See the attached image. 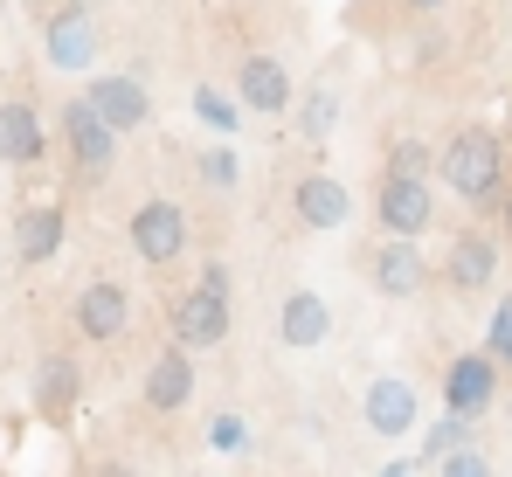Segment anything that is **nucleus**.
Here are the masks:
<instances>
[{
	"mask_svg": "<svg viewBox=\"0 0 512 477\" xmlns=\"http://www.w3.org/2000/svg\"><path fill=\"white\" fill-rule=\"evenodd\" d=\"M360 422L395 443V436H416V429H423V401H416V388H409L402 374H374L367 395H360Z\"/></svg>",
	"mask_w": 512,
	"mask_h": 477,
	"instance_id": "nucleus-8",
	"label": "nucleus"
},
{
	"mask_svg": "<svg viewBox=\"0 0 512 477\" xmlns=\"http://www.w3.org/2000/svg\"><path fill=\"white\" fill-rule=\"evenodd\" d=\"M291 208H298V222L319 229V236L353 222V194H346V180H333V173H305V180L291 187Z\"/></svg>",
	"mask_w": 512,
	"mask_h": 477,
	"instance_id": "nucleus-16",
	"label": "nucleus"
},
{
	"mask_svg": "<svg viewBox=\"0 0 512 477\" xmlns=\"http://www.w3.org/2000/svg\"><path fill=\"white\" fill-rule=\"evenodd\" d=\"M0 263H7V249H0Z\"/></svg>",
	"mask_w": 512,
	"mask_h": 477,
	"instance_id": "nucleus-33",
	"label": "nucleus"
},
{
	"mask_svg": "<svg viewBox=\"0 0 512 477\" xmlns=\"http://www.w3.org/2000/svg\"><path fill=\"white\" fill-rule=\"evenodd\" d=\"M70 236V215H63V201H28L21 215H14V263H56V249Z\"/></svg>",
	"mask_w": 512,
	"mask_h": 477,
	"instance_id": "nucleus-12",
	"label": "nucleus"
},
{
	"mask_svg": "<svg viewBox=\"0 0 512 477\" xmlns=\"http://www.w3.org/2000/svg\"><path fill=\"white\" fill-rule=\"evenodd\" d=\"M90 477H139V471H132V464H97Z\"/></svg>",
	"mask_w": 512,
	"mask_h": 477,
	"instance_id": "nucleus-29",
	"label": "nucleus"
},
{
	"mask_svg": "<svg viewBox=\"0 0 512 477\" xmlns=\"http://www.w3.org/2000/svg\"><path fill=\"white\" fill-rule=\"evenodd\" d=\"M436 477H492V457H485L478 443H457V450L436 457Z\"/></svg>",
	"mask_w": 512,
	"mask_h": 477,
	"instance_id": "nucleus-25",
	"label": "nucleus"
},
{
	"mask_svg": "<svg viewBox=\"0 0 512 477\" xmlns=\"http://www.w3.org/2000/svg\"><path fill=\"white\" fill-rule=\"evenodd\" d=\"M236 97H243V111H263V118H284L291 111V97H298V83L284 70V56H243V70H236Z\"/></svg>",
	"mask_w": 512,
	"mask_h": 477,
	"instance_id": "nucleus-11",
	"label": "nucleus"
},
{
	"mask_svg": "<svg viewBox=\"0 0 512 477\" xmlns=\"http://www.w3.org/2000/svg\"><path fill=\"white\" fill-rule=\"evenodd\" d=\"M492 401H499V360L492 353H457L443 367V408L450 415L478 422V415H492Z\"/></svg>",
	"mask_w": 512,
	"mask_h": 477,
	"instance_id": "nucleus-7",
	"label": "nucleus"
},
{
	"mask_svg": "<svg viewBox=\"0 0 512 477\" xmlns=\"http://www.w3.org/2000/svg\"><path fill=\"white\" fill-rule=\"evenodd\" d=\"M485 353L499 360V367H512V298L492 312V332H485Z\"/></svg>",
	"mask_w": 512,
	"mask_h": 477,
	"instance_id": "nucleus-27",
	"label": "nucleus"
},
{
	"mask_svg": "<svg viewBox=\"0 0 512 477\" xmlns=\"http://www.w3.org/2000/svg\"><path fill=\"white\" fill-rule=\"evenodd\" d=\"M429 166H436V146H423V139H395V146H388V173H416V180H429Z\"/></svg>",
	"mask_w": 512,
	"mask_h": 477,
	"instance_id": "nucleus-26",
	"label": "nucleus"
},
{
	"mask_svg": "<svg viewBox=\"0 0 512 477\" xmlns=\"http://www.w3.org/2000/svg\"><path fill=\"white\" fill-rule=\"evenodd\" d=\"M229 325H236L229 263H201L194 291H180V298H173L167 339H173V346H187V353H215V346H229Z\"/></svg>",
	"mask_w": 512,
	"mask_h": 477,
	"instance_id": "nucleus-2",
	"label": "nucleus"
},
{
	"mask_svg": "<svg viewBox=\"0 0 512 477\" xmlns=\"http://www.w3.org/2000/svg\"><path fill=\"white\" fill-rule=\"evenodd\" d=\"M0 159L7 166H42L49 159V132H42V118H35L28 97H7L0 104Z\"/></svg>",
	"mask_w": 512,
	"mask_h": 477,
	"instance_id": "nucleus-18",
	"label": "nucleus"
},
{
	"mask_svg": "<svg viewBox=\"0 0 512 477\" xmlns=\"http://www.w3.org/2000/svg\"><path fill=\"white\" fill-rule=\"evenodd\" d=\"M457 201H499L506 194V139L499 132H485V125H464V132H450V146H436V166H429Z\"/></svg>",
	"mask_w": 512,
	"mask_h": 477,
	"instance_id": "nucleus-1",
	"label": "nucleus"
},
{
	"mask_svg": "<svg viewBox=\"0 0 512 477\" xmlns=\"http://www.w3.org/2000/svg\"><path fill=\"white\" fill-rule=\"evenodd\" d=\"M506 415H512V395H506Z\"/></svg>",
	"mask_w": 512,
	"mask_h": 477,
	"instance_id": "nucleus-32",
	"label": "nucleus"
},
{
	"mask_svg": "<svg viewBox=\"0 0 512 477\" xmlns=\"http://www.w3.org/2000/svg\"><path fill=\"white\" fill-rule=\"evenodd\" d=\"M194 166H201V180H208V187H236V180H243V159H236V146H229V139H215V146L194 159Z\"/></svg>",
	"mask_w": 512,
	"mask_h": 477,
	"instance_id": "nucleus-22",
	"label": "nucleus"
},
{
	"mask_svg": "<svg viewBox=\"0 0 512 477\" xmlns=\"http://www.w3.org/2000/svg\"><path fill=\"white\" fill-rule=\"evenodd\" d=\"M443 284L457 291V298H478V291H492L499 284V242L478 236V229H464V236H450V249H443Z\"/></svg>",
	"mask_w": 512,
	"mask_h": 477,
	"instance_id": "nucleus-10",
	"label": "nucleus"
},
{
	"mask_svg": "<svg viewBox=\"0 0 512 477\" xmlns=\"http://www.w3.org/2000/svg\"><path fill=\"white\" fill-rule=\"evenodd\" d=\"M56 132H63V153H70V166H77L84 180H97V173H104V166L118 159V132H111V125H104V118L90 111L84 97H70V104H63Z\"/></svg>",
	"mask_w": 512,
	"mask_h": 477,
	"instance_id": "nucleus-6",
	"label": "nucleus"
},
{
	"mask_svg": "<svg viewBox=\"0 0 512 477\" xmlns=\"http://www.w3.org/2000/svg\"><path fill=\"white\" fill-rule=\"evenodd\" d=\"M132 249H139V263L173 270V263L187 256V208H180V201H167V194L139 201V208H132Z\"/></svg>",
	"mask_w": 512,
	"mask_h": 477,
	"instance_id": "nucleus-3",
	"label": "nucleus"
},
{
	"mask_svg": "<svg viewBox=\"0 0 512 477\" xmlns=\"http://www.w3.org/2000/svg\"><path fill=\"white\" fill-rule=\"evenodd\" d=\"M194 381H201V374H194V353L167 339V346L153 353V367H146V408H153V415H180V408L194 401Z\"/></svg>",
	"mask_w": 512,
	"mask_h": 477,
	"instance_id": "nucleus-14",
	"label": "nucleus"
},
{
	"mask_svg": "<svg viewBox=\"0 0 512 477\" xmlns=\"http://www.w3.org/2000/svg\"><path fill=\"white\" fill-rule=\"evenodd\" d=\"M416 471V464H402V457H395V464H381V477H409Z\"/></svg>",
	"mask_w": 512,
	"mask_h": 477,
	"instance_id": "nucleus-30",
	"label": "nucleus"
},
{
	"mask_svg": "<svg viewBox=\"0 0 512 477\" xmlns=\"http://www.w3.org/2000/svg\"><path fill=\"white\" fill-rule=\"evenodd\" d=\"M457 443H471V422L443 408V422H429V429H423V464H436V457H443V450H457Z\"/></svg>",
	"mask_w": 512,
	"mask_h": 477,
	"instance_id": "nucleus-23",
	"label": "nucleus"
},
{
	"mask_svg": "<svg viewBox=\"0 0 512 477\" xmlns=\"http://www.w3.org/2000/svg\"><path fill=\"white\" fill-rule=\"evenodd\" d=\"M97 21H90V7H63V14H49V28H42V56L56 63V70H90L97 63Z\"/></svg>",
	"mask_w": 512,
	"mask_h": 477,
	"instance_id": "nucleus-13",
	"label": "nucleus"
},
{
	"mask_svg": "<svg viewBox=\"0 0 512 477\" xmlns=\"http://www.w3.org/2000/svg\"><path fill=\"white\" fill-rule=\"evenodd\" d=\"M84 395V367L70 360V353H42L35 360V415H49V422H63L70 408Z\"/></svg>",
	"mask_w": 512,
	"mask_h": 477,
	"instance_id": "nucleus-19",
	"label": "nucleus"
},
{
	"mask_svg": "<svg viewBox=\"0 0 512 477\" xmlns=\"http://www.w3.org/2000/svg\"><path fill=\"white\" fill-rule=\"evenodd\" d=\"M70 7H97V0H70Z\"/></svg>",
	"mask_w": 512,
	"mask_h": 477,
	"instance_id": "nucleus-31",
	"label": "nucleus"
},
{
	"mask_svg": "<svg viewBox=\"0 0 512 477\" xmlns=\"http://www.w3.org/2000/svg\"><path fill=\"white\" fill-rule=\"evenodd\" d=\"M367 277L381 298H416L429 284V256L416 249V236H381L367 249Z\"/></svg>",
	"mask_w": 512,
	"mask_h": 477,
	"instance_id": "nucleus-9",
	"label": "nucleus"
},
{
	"mask_svg": "<svg viewBox=\"0 0 512 477\" xmlns=\"http://www.w3.org/2000/svg\"><path fill=\"white\" fill-rule=\"evenodd\" d=\"M70 318H77V332H84L90 346H118V339L132 332V291H125L118 277H97V284L77 291Z\"/></svg>",
	"mask_w": 512,
	"mask_h": 477,
	"instance_id": "nucleus-5",
	"label": "nucleus"
},
{
	"mask_svg": "<svg viewBox=\"0 0 512 477\" xmlns=\"http://www.w3.org/2000/svg\"><path fill=\"white\" fill-rule=\"evenodd\" d=\"M194 111H201V125H215L222 139H236V125H243V104H229V97H222V90H208V83L194 90Z\"/></svg>",
	"mask_w": 512,
	"mask_h": 477,
	"instance_id": "nucleus-21",
	"label": "nucleus"
},
{
	"mask_svg": "<svg viewBox=\"0 0 512 477\" xmlns=\"http://www.w3.org/2000/svg\"><path fill=\"white\" fill-rule=\"evenodd\" d=\"M326 339H333V305L319 291H284V305H277V346L305 353V346H326Z\"/></svg>",
	"mask_w": 512,
	"mask_h": 477,
	"instance_id": "nucleus-17",
	"label": "nucleus"
},
{
	"mask_svg": "<svg viewBox=\"0 0 512 477\" xmlns=\"http://www.w3.org/2000/svg\"><path fill=\"white\" fill-rule=\"evenodd\" d=\"M395 7H409V14H436V7H450V0H395Z\"/></svg>",
	"mask_w": 512,
	"mask_h": 477,
	"instance_id": "nucleus-28",
	"label": "nucleus"
},
{
	"mask_svg": "<svg viewBox=\"0 0 512 477\" xmlns=\"http://www.w3.org/2000/svg\"><path fill=\"white\" fill-rule=\"evenodd\" d=\"M291 104H298L305 139H312V146H326V139H333V125H340V97H333V90H305V97H291Z\"/></svg>",
	"mask_w": 512,
	"mask_h": 477,
	"instance_id": "nucleus-20",
	"label": "nucleus"
},
{
	"mask_svg": "<svg viewBox=\"0 0 512 477\" xmlns=\"http://www.w3.org/2000/svg\"><path fill=\"white\" fill-rule=\"evenodd\" d=\"M374 222H381V236H423L429 222H436V187L416 180V173H381Z\"/></svg>",
	"mask_w": 512,
	"mask_h": 477,
	"instance_id": "nucleus-4",
	"label": "nucleus"
},
{
	"mask_svg": "<svg viewBox=\"0 0 512 477\" xmlns=\"http://www.w3.org/2000/svg\"><path fill=\"white\" fill-rule=\"evenodd\" d=\"M84 104L111 125V132H118V139H125V132H139V125L153 118V97H146V83H139V77H97L84 90Z\"/></svg>",
	"mask_w": 512,
	"mask_h": 477,
	"instance_id": "nucleus-15",
	"label": "nucleus"
},
{
	"mask_svg": "<svg viewBox=\"0 0 512 477\" xmlns=\"http://www.w3.org/2000/svg\"><path fill=\"white\" fill-rule=\"evenodd\" d=\"M208 443H215L222 457H243V450H250V422H243L236 408H222V415L208 422Z\"/></svg>",
	"mask_w": 512,
	"mask_h": 477,
	"instance_id": "nucleus-24",
	"label": "nucleus"
}]
</instances>
